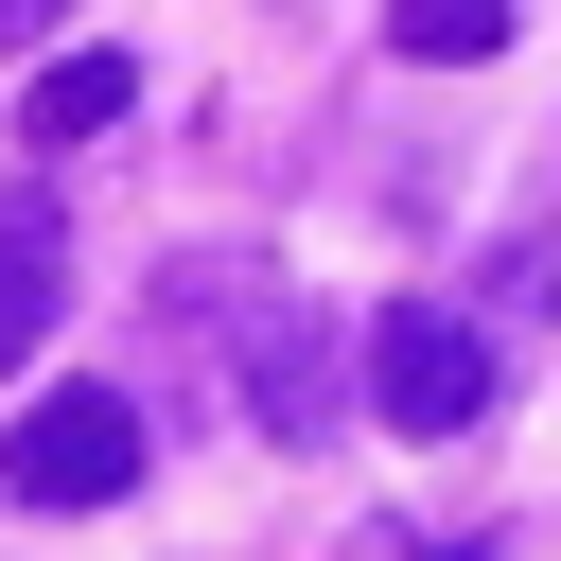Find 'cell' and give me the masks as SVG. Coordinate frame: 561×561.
<instances>
[{
	"mask_svg": "<svg viewBox=\"0 0 561 561\" xmlns=\"http://www.w3.org/2000/svg\"><path fill=\"white\" fill-rule=\"evenodd\" d=\"M368 421L386 438H473L491 421V333L456 298H386L368 316Z\"/></svg>",
	"mask_w": 561,
	"mask_h": 561,
	"instance_id": "1",
	"label": "cell"
},
{
	"mask_svg": "<svg viewBox=\"0 0 561 561\" xmlns=\"http://www.w3.org/2000/svg\"><path fill=\"white\" fill-rule=\"evenodd\" d=\"M140 438H158V421H140L123 386H35L18 438H0V491H18V508H123V491H140Z\"/></svg>",
	"mask_w": 561,
	"mask_h": 561,
	"instance_id": "2",
	"label": "cell"
},
{
	"mask_svg": "<svg viewBox=\"0 0 561 561\" xmlns=\"http://www.w3.org/2000/svg\"><path fill=\"white\" fill-rule=\"evenodd\" d=\"M53 316H70V245H53V210L18 193V210H0V368H35Z\"/></svg>",
	"mask_w": 561,
	"mask_h": 561,
	"instance_id": "3",
	"label": "cell"
},
{
	"mask_svg": "<svg viewBox=\"0 0 561 561\" xmlns=\"http://www.w3.org/2000/svg\"><path fill=\"white\" fill-rule=\"evenodd\" d=\"M123 105H140V53H53L35 105H18V140H105Z\"/></svg>",
	"mask_w": 561,
	"mask_h": 561,
	"instance_id": "4",
	"label": "cell"
},
{
	"mask_svg": "<svg viewBox=\"0 0 561 561\" xmlns=\"http://www.w3.org/2000/svg\"><path fill=\"white\" fill-rule=\"evenodd\" d=\"M245 403H263V438H333V386H316V333H298V316L245 351Z\"/></svg>",
	"mask_w": 561,
	"mask_h": 561,
	"instance_id": "5",
	"label": "cell"
},
{
	"mask_svg": "<svg viewBox=\"0 0 561 561\" xmlns=\"http://www.w3.org/2000/svg\"><path fill=\"white\" fill-rule=\"evenodd\" d=\"M386 35L438 53V70H473V53H508V0H386Z\"/></svg>",
	"mask_w": 561,
	"mask_h": 561,
	"instance_id": "6",
	"label": "cell"
},
{
	"mask_svg": "<svg viewBox=\"0 0 561 561\" xmlns=\"http://www.w3.org/2000/svg\"><path fill=\"white\" fill-rule=\"evenodd\" d=\"M53 18H70V0H0V53H35V35H53Z\"/></svg>",
	"mask_w": 561,
	"mask_h": 561,
	"instance_id": "7",
	"label": "cell"
},
{
	"mask_svg": "<svg viewBox=\"0 0 561 561\" xmlns=\"http://www.w3.org/2000/svg\"><path fill=\"white\" fill-rule=\"evenodd\" d=\"M368 561H491V543H368Z\"/></svg>",
	"mask_w": 561,
	"mask_h": 561,
	"instance_id": "8",
	"label": "cell"
}]
</instances>
